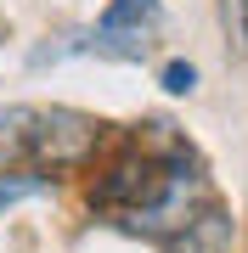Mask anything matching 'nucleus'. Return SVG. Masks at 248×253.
<instances>
[{"instance_id": "1", "label": "nucleus", "mask_w": 248, "mask_h": 253, "mask_svg": "<svg viewBox=\"0 0 248 253\" xmlns=\"http://www.w3.org/2000/svg\"><path fill=\"white\" fill-rule=\"evenodd\" d=\"M203 197H209V186H203V174L192 169V152H181L175 163H164L158 191H152L141 208H130V214H124V231H141V236L169 242V236H181L203 208H209Z\"/></svg>"}, {"instance_id": "2", "label": "nucleus", "mask_w": 248, "mask_h": 253, "mask_svg": "<svg viewBox=\"0 0 248 253\" xmlns=\"http://www.w3.org/2000/svg\"><path fill=\"white\" fill-rule=\"evenodd\" d=\"M101 152V124L79 107H34V129H28V158L40 169L62 174V169H85Z\"/></svg>"}, {"instance_id": "3", "label": "nucleus", "mask_w": 248, "mask_h": 253, "mask_svg": "<svg viewBox=\"0 0 248 253\" xmlns=\"http://www.w3.org/2000/svg\"><path fill=\"white\" fill-rule=\"evenodd\" d=\"M158 180H164V163H158L152 152H141V146H136V152H124V158L96 180L91 203H96V208H119V219H124L130 208H141V203L158 191Z\"/></svg>"}, {"instance_id": "4", "label": "nucleus", "mask_w": 248, "mask_h": 253, "mask_svg": "<svg viewBox=\"0 0 248 253\" xmlns=\"http://www.w3.org/2000/svg\"><path fill=\"white\" fill-rule=\"evenodd\" d=\"M231 242H237V219L226 214V208H203V214L192 219V225H186L181 236H169V253H231Z\"/></svg>"}, {"instance_id": "5", "label": "nucleus", "mask_w": 248, "mask_h": 253, "mask_svg": "<svg viewBox=\"0 0 248 253\" xmlns=\"http://www.w3.org/2000/svg\"><path fill=\"white\" fill-rule=\"evenodd\" d=\"M28 129H34V107H0V174H6V158L28 152Z\"/></svg>"}, {"instance_id": "6", "label": "nucleus", "mask_w": 248, "mask_h": 253, "mask_svg": "<svg viewBox=\"0 0 248 253\" xmlns=\"http://www.w3.org/2000/svg\"><path fill=\"white\" fill-rule=\"evenodd\" d=\"M158 0H113L107 11H101V28H152L158 23Z\"/></svg>"}, {"instance_id": "7", "label": "nucleus", "mask_w": 248, "mask_h": 253, "mask_svg": "<svg viewBox=\"0 0 248 253\" xmlns=\"http://www.w3.org/2000/svg\"><path fill=\"white\" fill-rule=\"evenodd\" d=\"M46 186H51V174H40V169H6L0 174V208H11L23 197H40Z\"/></svg>"}, {"instance_id": "8", "label": "nucleus", "mask_w": 248, "mask_h": 253, "mask_svg": "<svg viewBox=\"0 0 248 253\" xmlns=\"http://www.w3.org/2000/svg\"><path fill=\"white\" fill-rule=\"evenodd\" d=\"M220 28L231 56H248V0H220Z\"/></svg>"}, {"instance_id": "9", "label": "nucleus", "mask_w": 248, "mask_h": 253, "mask_svg": "<svg viewBox=\"0 0 248 253\" xmlns=\"http://www.w3.org/2000/svg\"><path fill=\"white\" fill-rule=\"evenodd\" d=\"M158 84H164L169 96H192V90H198V68H192V62H164Z\"/></svg>"}]
</instances>
